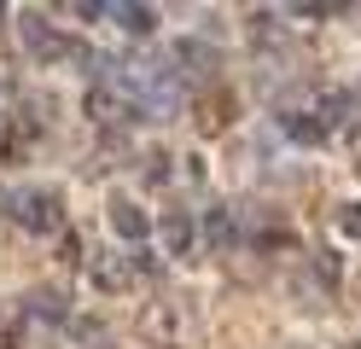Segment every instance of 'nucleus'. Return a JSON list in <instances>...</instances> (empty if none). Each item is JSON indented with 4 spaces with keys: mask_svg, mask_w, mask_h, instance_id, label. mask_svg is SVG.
I'll return each instance as SVG.
<instances>
[{
    "mask_svg": "<svg viewBox=\"0 0 361 349\" xmlns=\"http://www.w3.org/2000/svg\"><path fill=\"white\" fill-rule=\"evenodd\" d=\"M140 332L157 343V349H187V338H192V309L187 302H152V309L140 314Z\"/></svg>",
    "mask_w": 361,
    "mask_h": 349,
    "instance_id": "f257e3e1",
    "label": "nucleus"
},
{
    "mask_svg": "<svg viewBox=\"0 0 361 349\" xmlns=\"http://www.w3.org/2000/svg\"><path fill=\"white\" fill-rule=\"evenodd\" d=\"M12 216L24 221L30 233H59V227H64V204H59L53 192H18Z\"/></svg>",
    "mask_w": 361,
    "mask_h": 349,
    "instance_id": "f03ea898",
    "label": "nucleus"
},
{
    "mask_svg": "<svg viewBox=\"0 0 361 349\" xmlns=\"http://www.w3.org/2000/svg\"><path fill=\"white\" fill-rule=\"evenodd\" d=\"M87 111H94V123H134L140 116V105H134V93L123 82H105L87 93Z\"/></svg>",
    "mask_w": 361,
    "mask_h": 349,
    "instance_id": "7ed1b4c3",
    "label": "nucleus"
},
{
    "mask_svg": "<svg viewBox=\"0 0 361 349\" xmlns=\"http://www.w3.org/2000/svg\"><path fill=\"white\" fill-rule=\"evenodd\" d=\"M192 116H198V128H204V134H221V128H228L233 123V93H204V99H198L192 105Z\"/></svg>",
    "mask_w": 361,
    "mask_h": 349,
    "instance_id": "20e7f679",
    "label": "nucleus"
},
{
    "mask_svg": "<svg viewBox=\"0 0 361 349\" xmlns=\"http://www.w3.org/2000/svg\"><path fill=\"white\" fill-rule=\"evenodd\" d=\"M280 128H286V140H298V146H321V140H326V123H314L309 111H286Z\"/></svg>",
    "mask_w": 361,
    "mask_h": 349,
    "instance_id": "39448f33",
    "label": "nucleus"
},
{
    "mask_svg": "<svg viewBox=\"0 0 361 349\" xmlns=\"http://www.w3.org/2000/svg\"><path fill=\"white\" fill-rule=\"evenodd\" d=\"M94 286L99 291H128L134 286V268L117 262V256H99V262H94Z\"/></svg>",
    "mask_w": 361,
    "mask_h": 349,
    "instance_id": "423d86ee",
    "label": "nucleus"
},
{
    "mask_svg": "<svg viewBox=\"0 0 361 349\" xmlns=\"http://www.w3.org/2000/svg\"><path fill=\"white\" fill-rule=\"evenodd\" d=\"M111 227H117L123 239H146V216H140V204H128V198H111Z\"/></svg>",
    "mask_w": 361,
    "mask_h": 349,
    "instance_id": "0eeeda50",
    "label": "nucleus"
},
{
    "mask_svg": "<svg viewBox=\"0 0 361 349\" xmlns=\"http://www.w3.org/2000/svg\"><path fill=\"white\" fill-rule=\"evenodd\" d=\"M187 239H192V221H187V216H169V221H164V245H169V250H187Z\"/></svg>",
    "mask_w": 361,
    "mask_h": 349,
    "instance_id": "6e6552de",
    "label": "nucleus"
},
{
    "mask_svg": "<svg viewBox=\"0 0 361 349\" xmlns=\"http://www.w3.org/2000/svg\"><path fill=\"white\" fill-rule=\"evenodd\" d=\"M338 233L361 245V204H338Z\"/></svg>",
    "mask_w": 361,
    "mask_h": 349,
    "instance_id": "1a4fd4ad",
    "label": "nucleus"
},
{
    "mask_svg": "<svg viewBox=\"0 0 361 349\" xmlns=\"http://www.w3.org/2000/svg\"><path fill=\"white\" fill-rule=\"evenodd\" d=\"M117 18L128 23V30H152V23H157V12H152V6H117Z\"/></svg>",
    "mask_w": 361,
    "mask_h": 349,
    "instance_id": "9d476101",
    "label": "nucleus"
},
{
    "mask_svg": "<svg viewBox=\"0 0 361 349\" xmlns=\"http://www.w3.org/2000/svg\"><path fill=\"white\" fill-rule=\"evenodd\" d=\"M204 227H210V239H216L221 250H228V245H233V221H228V216H221V209H210V221H204Z\"/></svg>",
    "mask_w": 361,
    "mask_h": 349,
    "instance_id": "9b49d317",
    "label": "nucleus"
},
{
    "mask_svg": "<svg viewBox=\"0 0 361 349\" xmlns=\"http://www.w3.org/2000/svg\"><path fill=\"white\" fill-rule=\"evenodd\" d=\"M140 169H146V180H164V152H157V146H152V152L140 157Z\"/></svg>",
    "mask_w": 361,
    "mask_h": 349,
    "instance_id": "f8f14e48",
    "label": "nucleus"
},
{
    "mask_svg": "<svg viewBox=\"0 0 361 349\" xmlns=\"http://www.w3.org/2000/svg\"><path fill=\"white\" fill-rule=\"evenodd\" d=\"M12 152H18V146H12V140H6V134H0V157H6V163H12Z\"/></svg>",
    "mask_w": 361,
    "mask_h": 349,
    "instance_id": "ddd939ff",
    "label": "nucleus"
},
{
    "mask_svg": "<svg viewBox=\"0 0 361 349\" xmlns=\"http://www.w3.org/2000/svg\"><path fill=\"white\" fill-rule=\"evenodd\" d=\"M6 343H12V326H6V320H0V349H6Z\"/></svg>",
    "mask_w": 361,
    "mask_h": 349,
    "instance_id": "4468645a",
    "label": "nucleus"
},
{
    "mask_svg": "<svg viewBox=\"0 0 361 349\" xmlns=\"http://www.w3.org/2000/svg\"><path fill=\"white\" fill-rule=\"evenodd\" d=\"M355 169H361V140H355Z\"/></svg>",
    "mask_w": 361,
    "mask_h": 349,
    "instance_id": "2eb2a0df",
    "label": "nucleus"
},
{
    "mask_svg": "<svg viewBox=\"0 0 361 349\" xmlns=\"http://www.w3.org/2000/svg\"><path fill=\"white\" fill-rule=\"evenodd\" d=\"M344 349H361V343H344Z\"/></svg>",
    "mask_w": 361,
    "mask_h": 349,
    "instance_id": "dca6fc26",
    "label": "nucleus"
}]
</instances>
